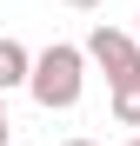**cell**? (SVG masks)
Instances as JSON below:
<instances>
[{"mask_svg":"<svg viewBox=\"0 0 140 146\" xmlns=\"http://www.w3.org/2000/svg\"><path fill=\"white\" fill-rule=\"evenodd\" d=\"M27 93H33V106H47V113L80 106V93H87V46H74V40L40 46V53H33V80H27Z\"/></svg>","mask_w":140,"mask_h":146,"instance_id":"6da1fadb","label":"cell"},{"mask_svg":"<svg viewBox=\"0 0 140 146\" xmlns=\"http://www.w3.org/2000/svg\"><path fill=\"white\" fill-rule=\"evenodd\" d=\"M87 60L107 73V86H120V80H133V73H140V40L100 20V27L87 33Z\"/></svg>","mask_w":140,"mask_h":146,"instance_id":"7a4b0ae2","label":"cell"},{"mask_svg":"<svg viewBox=\"0 0 140 146\" xmlns=\"http://www.w3.org/2000/svg\"><path fill=\"white\" fill-rule=\"evenodd\" d=\"M27 80H33V53L0 33V93H7V86H27Z\"/></svg>","mask_w":140,"mask_h":146,"instance_id":"3957f363","label":"cell"},{"mask_svg":"<svg viewBox=\"0 0 140 146\" xmlns=\"http://www.w3.org/2000/svg\"><path fill=\"white\" fill-rule=\"evenodd\" d=\"M107 113H113V126H140V73L107 86Z\"/></svg>","mask_w":140,"mask_h":146,"instance_id":"277c9868","label":"cell"},{"mask_svg":"<svg viewBox=\"0 0 140 146\" xmlns=\"http://www.w3.org/2000/svg\"><path fill=\"white\" fill-rule=\"evenodd\" d=\"M7 133H13V119H7V93H0V146H7Z\"/></svg>","mask_w":140,"mask_h":146,"instance_id":"5b68a950","label":"cell"},{"mask_svg":"<svg viewBox=\"0 0 140 146\" xmlns=\"http://www.w3.org/2000/svg\"><path fill=\"white\" fill-rule=\"evenodd\" d=\"M67 7H74V13H93V7H107V0H67Z\"/></svg>","mask_w":140,"mask_h":146,"instance_id":"8992f818","label":"cell"},{"mask_svg":"<svg viewBox=\"0 0 140 146\" xmlns=\"http://www.w3.org/2000/svg\"><path fill=\"white\" fill-rule=\"evenodd\" d=\"M120 146H140V133H127V139H120Z\"/></svg>","mask_w":140,"mask_h":146,"instance_id":"52a82bcc","label":"cell"},{"mask_svg":"<svg viewBox=\"0 0 140 146\" xmlns=\"http://www.w3.org/2000/svg\"><path fill=\"white\" fill-rule=\"evenodd\" d=\"M67 146H93V139H67Z\"/></svg>","mask_w":140,"mask_h":146,"instance_id":"ba28073f","label":"cell"},{"mask_svg":"<svg viewBox=\"0 0 140 146\" xmlns=\"http://www.w3.org/2000/svg\"><path fill=\"white\" fill-rule=\"evenodd\" d=\"M133 40H140V27H133Z\"/></svg>","mask_w":140,"mask_h":146,"instance_id":"9c48e42d","label":"cell"}]
</instances>
